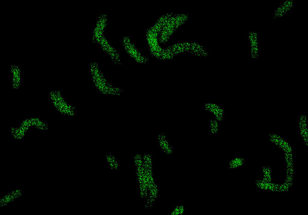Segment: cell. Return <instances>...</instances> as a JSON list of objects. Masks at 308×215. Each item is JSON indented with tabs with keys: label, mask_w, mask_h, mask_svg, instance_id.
Here are the masks:
<instances>
[{
	"label": "cell",
	"mask_w": 308,
	"mask_h": 215,
	"mask_svg": "<svg viewBox=\"0 0 308 215\" xmlns=\"http://www.w3.org/2000/svg\"><path fill=\"white\" fill-rule=\"evenodd\" d=\"M292 3L291 2H290L289 1L288 2H286L284 4L283 6H281L280 8H279L276 11L277 17H280L282 16V14H285L284 12L287 11L291 8Z\"/></svg>",
	"instance_id": "obj_3"
},
{
	"label": "cell",
	"mask_w": 308,
	"mask_h": 215,
	"mask_svg": "<svg viewBox=\"0 0 308 215\" xmlns=\"http://www.w3.org/2000/svg\"><path fill=\"white\" fill-rule=\"evenodd\" d=\"M12 76V86L14 89L20 87V71L19 67L15 65H12L11 67Z\"/></svg>",
	"instance_id": "obj_2"
},
{
	"label": "cell",
	"mask_w": 308,
	"mask_h": 215,
	"mask_svg": "<svg viewBox=\"0 0 308 215\" xmlns=\"http://www.w3.org/2000/svg\"><path fill=\"white\" fill-rule=\"evenodd\" d=\"M158 139L160 147L164 152L167 155L172 154V148L168 142L165 134L163 132L159 134Z\"/></svg>",
	"instance_id": "obj_1"
},
{
	"label": "cell",
	"mask_w": 308,
	"mask_h": 215,
	"mask_svg": "<svg viewBox=\"0 0 308 215\" xmlns=\"http://www.w3.org/2000/svg\"><path fill=\"white\" fill-rule=\"evenodd\" d=\"M244 159L241 158H236L231 160L229 163V167L233 169L236 168L242 164Z\"/></svg>",
	"instance_id": "obj_4"
},
{
	"label": "cell",
	"mask_w": 308,
	"mask_h": 215,
	"mask_svg": "<svg viewBox=\"0 0 308 215\" xmlns=\"http://www.w3.org/2000/svg\"><path fill=\"white\" fill-rule=\"evenodd\" d=\"M107 158L108 161H109V164L112 167V168H116L117 166V164L116 161H115V159L113 156L109 155L107 156Z\"/></svg>",
	"instance_id": "obj_6"
},
{
	"label": "cell",
	"mask_w": 308,
	"mask_h": 215,
	"mask_svg": "<svg viewBox=\"0 0 308 215\" xmlns=\"http://www.w3.org/2000/svg\"><path fill=\"white\" fill-rule=\"evenodd\" d=\"M176 212L172 213L171 214L173 215L182 214L184 212V209L183 206H180L177 207L174 211V212Z\"/></svg>",
	"instance_id": "obj_7"
},
{
	"label": "cell",
	"mask_w": 308,
	"mask_h": 215,
	"mask_svg": "<svg viewBox=\"0 0 308 215\" xmlns=\"http://www.w3.org/2000/svg\"><path fill=\"white\" fill-rule=\"evenodd\" d=\"M211 132L213 134H216L217 132L218 124L216 120L211 121Z\"/></svg>",
	"instance_id": "obj_5"
}]
</instances>
